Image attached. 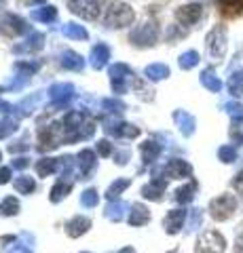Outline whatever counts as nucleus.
Masks as SVG:
<instances>
[{"instance_id":"obj_1","label":"nucleus","mask_w":243,"mask_h":253,"mask_svg":"<svg viewBox=\"0 0 243 253\" xmlns=\"http://www.w3.org/2000/svg\"><path fill=\"white\" fill-rule=\"evenodd\" d=\"M133 19H136V13H133L131 6L125 4V2H112L110 6H108L106 17H104L108 28H125V26H131Z\"/></svg>"},{"instance_id":"obj_2","label":"nucleus","mask_w":243,"mask_h":253,"mask_svg":"<svg viewBox=\"0 0 243 253\" xmlns=\"http://www.w3.org/2000/svg\"><path fill=\"white\" fill-rule=\"evenodd\" d=\"M207 53L211 59L220 61L226 55V28L224 26H216L214 30L207 34Z\"/></svg>"},{"instance_id":"obj_3","label":"nucleus","mask_w":243,"mask_h":253,"mask_svg":"<svg viewBox=\"0 0 243 253\" xmlns=\"http://www.w3.org/2000/svg\"><path fill=\"white\" fill-rule=\"evenodd\" d=\"M156 38H159V30H156V26L152 21H144L129 34V42L136 44V46H150V44L156 42Z\"/></svg>"},{"instance_id":"obj_4","label":"nucleus","mask_w":243,"mask_h":253,"mask_svg":"<svg viewBox=\"0 0 243 253\" xmlns=\"http://www.w3.org/2000/svg\"><path fill=\"white\" fill-rule=\"evenodd\" d=\"M28 32H30L28 21L17 17V15H4L0 19V34L9 36V38H17L21 34H28Z\"/></svg>"},{"instance_id":"obj_5","label":"nucleus","mask_w":243,"mask_h":253,"mask_svg":"<svg viewBox=\"0 0 243 253\" xmlns=\"http://www.w3.org/2000/svg\"><path fill=\"white\" fill-rule=\"evenodd\" d=\"M68 6L74 15H78V17H83V19L93 21L99 17V6L96 0H70Z\"/></svg>"},{"instance_id":"obj_6","label":"nucleus","mask_w":243,"mask_h":253,"mask_svg":"<svg viewBox=\"0 0 243 253\" xmlns=\"http://www.w3.org/2000/svg\"><path fill=\"white\" fill-rule=\"evenodd\" d=\"M133 76L131 68L127 63H114L110 66V78H112V89L114 93H125L127 91V81Z\"/></svg>"},{"instance_id":"obj_7","label":"nucleus","mask_w":243,"mask_h":253,"mask_svg":"<svg viewBox=\"0 0 243 253\" xmlns=\"http://www.w3.org/2000/svg\"><path fill=\"white\" fill-rule=\"evenodd\" d=\"M72 95H74V86L70 83H57V84H53L49 89V99H51V104L55 108L66 106L68 101L72 99Z\"/></svg>"},{"instance_id":"obj_8","label":"nucleus","mask_w":243,"mask_h":253,"mask_svg":"<svg viewBox=\"0 0 243 253\" xmlns=\"http://www.w3.org/2000/svg\"><path fill=\"white\" fill-rule=\"evenodd\" d=\"M201 15H203V6L193 2V4L180 6V9L176 11V19L182 23V26H193V23H197L201 19Z\"/></svg>"},{"instance_id":"obj_9","label":"nucleus","mask_w":243,"mask_h":253,"mask_svg":"<svg viewBox=\"0 0 243 253\" xmlns=\"http://www.w3.org/2000/svg\"><path fill=\"white\" fill-rule=\"evenodd\" d=\"M110 59V49H108V44L104 42H97L96 46L91 49V55H89V61H91V68L96 70H101Z\"/></svg>"},{"instance_id":"obj_10","label":"nucleus","mask_w":243,"mask_h":253,"mask_svg":"<svg viewBox=\"0 0 243 253\" xmlns=\"http://www.w3.org/2000/svg\"><path fill=\"white\" fill-rule=\"evenodd\" d=\"M174 121L178 123L180 131H182L184 135H193V133H194V126H197V123H194V116L188 114L186 110H176V112H174Z\"/></svg>"},{"instance_id":"obj_11","label":"nucleus","mask_w":243,"mask_h":253,"mask_svg":"<svg viewBox=\"0 0 243 253\" xmlns=\"http://www.w3.org/2000/svg\"><path fill=\"white\" fill-rule=\"evenodd\" d=\"M43 44H45V36L38 34V32H32L26 42L15 46V53H36V51L43 49Z\"/></svg>"},{"instance_id":"obj_12","label":"nucleus","mask_w":243,"mask_h":253,"mask_svg":"<svg viewBox=\"0 0 243 253\" xmlns=\"http://www.w3.org/2000/svg\"><path fill=\"white\" fill-rule=\"evenodd\" d=\"M106 133H114V135H125V137H136L138 135V126H133V125H127V123H112V121H108L106 123Z\"/></svg>"},{"instance_id":"obj_13","label":"nucleus","mask_w":243,"mask_h":253,"mask_svg":"<svg viewBox=\"0 0 243 253\" xmlns=\"http://www.w3.org/2000/svg\"><path fill=\"white\" fill-rule=\"evenodd\" d=\"M59 61H61V66H64L66 70H72V72H81V70L85 68V59L74 51H64Z\"/></svg>"},{"instance_id":"obj_14","label":"nucleus","mask_w":243,"mask_h":253,"mask_svg":"<svg viewBox=\"0 0 243 253\" xmlns=\"http://www.w3.org/2000/svg\"><path fill=\"white\" fill-rule=\"evenodd\" d=\"M201 84L211 93H220L222 91V81L216 76L214 70H209V68L201 72Z\"/></svg>"},{"instance_id":"obj_15","label":"nucleus","mask_w":243,"mask_h":253,"mask_svg":"<svg viewBox=\"0 0 243 253\" xmlns=\"http://www.w3.org/2000/svg\"><path fill=\"white\" fill-rule=\"evenodd\" d=\"M211 209H214V217H226L235 209V201L231 196H222V199L211 203Z\"/></svg>"},{"instance_id":"obj_16","label":"nucleus","mask_w":243,"mask_h":253,"mask_svg":"<svg viewBox=\"0 0 243 253\" xmlns=\"http://www.w3.org/2000/svg\"><path fill=\"white\" fill-rule=\"evenodd\" d=\"M144 74L148 81H163V78L169 76V68L165 63H150V66H146Z\"/></svg>"},{"instance_id":"obj_17","label":"nucleus","mask_w":243,"mask_h":253,"mask_svg":"<svg viewBox=\"0 0 243 253\" xmlns=\"http://www.w3.org/2000/svg\"><path fill=\"white\" fill-rule=\"evenodd\" d=\"M61 34L66 38H72V41H87V30L83 26H76V23H66L61 28Z\"/></svg>"},{"instance_id":"obj_18","label":"nucleus","mask_w":243,"mask_h":253,"mask_svg":"<svg viewBox=\"0 0 243 253\" xmlns=\"http://www.w3.org/2000/svg\"><path fill=\"white\" fill-rule=\"evenodd\" d=\"M32 19L36 21H43V23H51V21H55L57 19V9L55 6H43V9H36L32 11Z\"/></svg>"},{"instance_id":"obj_19","label":"nucleus","mask_w":243,"mask_h":253,"mask_svg":"<svg viewBox=\"0 0 243 253\" xmlns=\"http://www.w3.org/2000/svg\"><path fill=\"white\" fill-rule=\"evenodd\" d=\"M220 9L226 17H237L243 13V0H220Z\"/></svg>"},{"instance_id":"obj_20","label":"nucleus","mask_w":243,"mask_h":253,"mask_svg":"<svg viewBox=\"0 0 243 253\" xmlns=\"http://www.w3.org/2000/svg\"><path fill=\"white\" fill-rule=\"evenodd\" d=\"M229 91L235 97H243V70H237L229 76Z\"/></svg>"},{"instance_id":"obj_21","label":"nucleus","mask_w":243,"mask_h":253,"mask_svg":"<svg viewBox=\"0 0 243 253\" xmlns=\"http://www.w3.org/2000/svg\"><path fill=\"white\" fill-rule=\"evenodd\" d=\"M199 53L197 51H186V53H182V55H180V68H182V70H193L194 66H197V63H199Z\"/></svg>"},{"instance_id":"obj_22","label":"nucleus","mask_w":243,"mask_h":253,"mask_svg":"<svg viewBox=\"0 0 243 253\" xmlns=\"http://www.w3.org/2000/svg\"><path fill=\"white\" fill-rule=\"evenodd\" d=\"M224 110L231 114V118H233L235 123L243 125V104H239V101H226Z\"/></svg>"},{"instance_id":"obj_23","label":"nucleus","mask_w":243,"mask_h":253,"mask_svg":"<svg viewBox=\"0 0 243 253\" xmlns=\"http://www.w3.org/2000/svg\"><path fill=\"white\" fill-rule=\"evenodd\" d=\"M169 173L171 175H176V177L188 175V173H191V167H188L186 163H182V161H171L169 163Z\"/></svg>"},{"instance_id":"obj_24","label":"nucleus","mask_w":243,"mask_h":253,"mask_svg":"<svg viewBox=\"0 0 243 253\" xmlns=\"http://www.w3.org/2000/svg\"><path fill=\"white\" fill-rule=\"evenodd\" d=\"M15 131H17V123H15L13 118H2V121H0V137H6Z\"/></svg>"},{"instance_id":"obj_25","label":"nucleus","mask_w":243,"mask_h":253,"mask_svg":"<svg viewBox=\"0 0 243 253\" xmlns=\"http://www.w3.org/2000/svg\"><path fill=\"white\" fill-rule=\"evenodd\" d=\"M142 152H144V158H146V163H148V161H152V158L159 154V146H156L154 141H146V144L142 146Z\"/></svg>"},{"instance_id":"obj_26","label":"nucleus","mask_w":243,"mask_h":253,"mask_svg":"<svg viewBox=\"0 0 243 253\" xmlns=\"http://www.w3.org/2000/svg\"><path fill=\"white\" fill-rule=\"evenodd\" d=\"M101 106H104L106 110H110V112H121V110H125L123 101H116V99H104Z\"/></svg>"},{"instance_id":"obj_27","label":"nucleus","mask_w":243,"mask_h":253,"mask_svg":"<svg viewBox=\"0 0 243 253\" xmlns=\"http://www.w3.org/2000/svg\"><path fill=\"white\" fill-rule=\"evenodd\" d=\"M218 154H220V158H222L224 163H233V161H235V156H237V152H235V150H233L231 146H222V148H220V152H218Z\"/></svg>"},{"instance_id":"obj_28","label":"nucleus","mask_w":243,"mask_h":253,"mask_svg":"<svg viewBox=\"0 0 243 253\" xmlns=\"http://www.w3.org/2000/svg\"><path fill=\"white\" fill-rule=\"evenodd\" d=\"M15 186H17L19 190H23V192H30V190L34 188V181L30 179V177H23V179H17V181H15Z\"/></svg>"},{"instance_id":"obj_29","label":"nucleus","mask_w":243,"mask_h":253,"mask_svg":"<svg viewBox=\"0 0 243 253\" xmlns=\"http://www.w3.org/2000/svg\"><path fill=\"white\" fill-rule=\"evenodd\" d=\"M133 86L140 91V97H142V99H152V91L150 89H144V83L142 81H136V84H133Z\"/></svg>"},{"instance_id":"obj_30","label":"nucleus","mask_w":243,"mask_h":253,"mask_svg":"<svg viewBox=\"0 0 243 253\" xmlns=\"http://www.w3.org/2000/svg\"><path fill=\"white\" fill-rule=\"evenodd\" d=\"M51 171H53V161H41V165H38V173L45 175V173H51Z\"/></svg>"},{"instance_id":"obj_31","label":"nucleus","mask_w":243,"mask_h":253,"mask_svg":"<svg viewBox=\"0 0 243 253\" xmlns=\"http://www.w3.org/2000/svg\"><path fill=\"white\" fill-rule=\"evenodd\" d=\"M15 209H17V201H13V199L4 201V205H2V213H15Z\"/></svg>"},{"instance_id":"obj_32","label":"nucleus","mask_w":243,"mask_h":253,"mask_svg":"<svg viewBox=\"0 0 243 253\" xmlns=\"http://www.w3.org/2000/svg\"><path fill=\"white\" fill-rule=\"evenodd\" d=\"M81 163L85 165V167H91V165H93V152H89V150H85V152L81 154Z\"/></svg>"},{"instance_id":"obj_33","label":"nucleus","mask_w":243,"mask_h":253,"mask_svg":"<svg viewBox=\"0 0 243 253\" xmlns=\"http://www.w3.org/2000/svg\"><path fill=\"white\" fill-rule=\"evenodd\" d=\"M83 201H85V205H93L97 201V194L93 192V190H87V192H85V196H83Z\"/></svg>"},{"instance_id":"obj_34","label":"nucleus","mask_w":243,"mask_h":253,"mask_svg":"<svg viewBox=\"0 0 243 253\" xmlns=\"http://www.w3.org/2000/svg\"><path fill=\"white\" fill-rule=\"evenodd\" d=\"M125 186H127V181H125V179H121V181H116V184L110 188V196H114L116 192H121V190L125 188Z\"/></svg>"},{"instance_id":"obj_35","label":"nucleus","mask_w":243,"mask_h":253,"mask_svg":"<svg viewBox=\"0 0 243 253\" xmlns=\"http://www.w3.org/2000/svg\"><path fill=\"white\" fill-rule=\"evenodd\" d=\"M97 148H99L101 154H110V144H108V141H99Z\"/></svg>"},{"instance_id":"obj_36","label":"nucleus","mask_w":243,"mask_h":253,"mask_svg":"<svg viewBox=\"0 0 243 253\" xmlns=\"http://www.w3.org/2000/svg\"><path fill=\"white\" fill-rule=\"evenodd\" d=\"M13 106L11 104H6V101H0V112H13Z\"/></svg>"},{"instance_id":"obj_37","label":"nucleus","mask_w":243,"mask_h":253,"mask_svg":"<svg viewBox=\"0 0 243 253\" xmlns=\"http://www.w3.org/2000/svg\"><path fill=\"white\" fill-rule=\"evenodd\" d=\"M9 179V169H2L0 171V181H6Z\"/></svg>"},{"instance_id":"obj_38","label":"nucleus","mask_w":243,"mask_h":253,"mask_svg":"<svg viewBox=\"0 0 243 253\" xmlns=\"http://www.w3.org/2000/svg\"><path fill=\"white\" fill-rule=\"evenodd\" d=\"M45 2H47V0H28V4H32V6L34 4H45Z\"/></svg>"},{"instance_id":"obj_39","label":"nucleus","mask_w":243,"mask_h":253,"mask_svg":"<svg viewBox=\"0 0 243 253\" xmlns=\"http://www.w3.org/2000/svg\"><path fill=\"white\" fill-rule=\"evenodd\" d=\"M6 4V0H0V9H2V6Z\"/></svg>"}]
</instances>
